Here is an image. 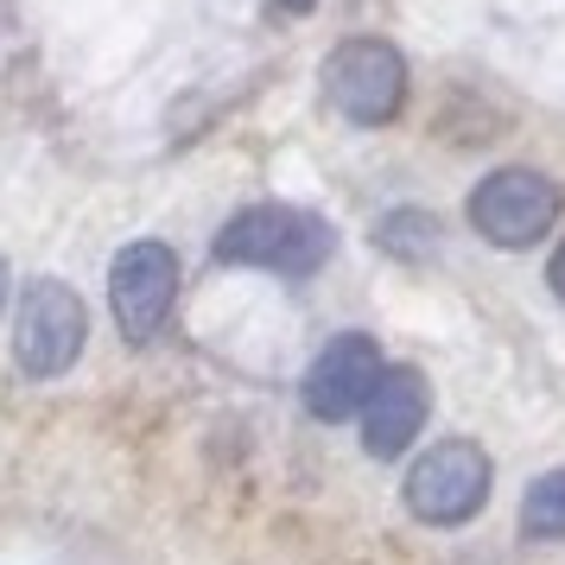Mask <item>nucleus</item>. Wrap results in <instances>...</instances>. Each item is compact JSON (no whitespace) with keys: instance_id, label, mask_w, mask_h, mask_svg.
<instances>
[{"instance_id":"1","label":"nucleus","mask_w":565,"mask_h":565,"mask_svg":"<svg viewBox=\"0 0 565 565\" xmlns=\"http://www.w3.org/2000/svg\"><path fill=\"white\" fill-rule=\"evenodd\" d=\"M223 267H267V274H318L331 260V230L292 204H255L230 216L216 235Z\"/></svg>"},{"instance_id":"2","label":"nucleus","mask_w":565,"mask_h":565,"mask_svg":"<svg viewBox=\"0 0 565 565\" xmlns=\"http://www.w3.org/2000/svg\"><path fill=\"white\" fill-rule=\"evenodd\" d=\"M324 96L343 121L356 128H382L407 103V57L387 39H350L324 57Z\"/></svg>"},{"instance_id":"3","label":"nucleus","mask_w":565,"mask_h":565,"mask_svg":"<svg viewBox=\"0 0 565 565\" xmlns=\"http://www.w3.org/2000/svg\"><path fill=\"white\" fill-rule=\"evenodd\" d=\"M559 184L527 172V166H502L470 191V230L495 242V248H534L540 235L559 223Z\"/></svg>"},{"instance_id":"4","label":"nucleus","mask_w":565,"mask_h":565,"mask_svg":"<svg viewBox=\"0 0 565 565\" xmlns=\"http://www.w3.org/2000/svg\"><path fill=\"white\" fill-rule=\"evenodd\" d=\"M489 502V458L477 438H445L407 470V509L433 527H458Z\"/></svg>"},{"instance_id":"5","label":"nucleus","mask_w":565,"mask_h":565,"mask_svg":"<svg viewBox=\"0 0 565 565\" xmlns=\"http://www.w3.org/2000/svg\"><path fill=\"white\" fill-rule=\"evenodd\" d=\"M83 337H89V311L64 280H32L13 318V356L26 375H64L83 356Z\"/></svg>"},{"instance_id":"6","label":"nucleus","mask_w":565,"mask_h":565,"mask_svg":"<svg viewBox=\"0 0 565 565\" xmlns=\"http://www.w3.org/2000/svg\"><path fill=\"white\" fill-rule=\"evenodd\" d=\"M179 299V260L166 242H128L108 267V311L128 343H153Z\"/></svg>"},{"instance_id":"7","label":"nucleus","mask_w":565,"mask_h":565,"mask_svg":"<svg viewBox=\"0 0 565 565\" xmlns=\"http://www.w3.org/2000/svg\"><path fill=\"white\" fill-rule=\"evenodd\" d=\"M382 350H375V337H331L318 362L306 369V407L318 419H356L369 401H375V387H382Z\"/></svg>"},{"instance_id":"8","label":"nucleus","mask_w":565,"mask_h":565,"mask_svg":"<svg viewBox=\"0 0 565 565\" xmlns=\"http://www.w3.org/2000/svg\"><path fill=\"white\" fill-rule=\"evenodd\" d=\"M426 413H433V387L419 369H387L382 387H375V401L362 407V445L375 451V458H401L419 426H426Z\"/></svg>"},{"instance_id":"9","label":"nucleus","mask_w":565,"mask_h":565,"mask_svg":"<svg viewBox=\"0 0 565 565\" xmlns=\"http://www.w3.org/2000/svg\"><path fill=\"white\" fill-rule=\"evenodd\" d=\"M521 527L534 540L565 534V470H546V477L527 483V495H521Z\"/></svg>"},{"instance_id":"10","label":"nucleus","mask_w":565,"mask_h":565,"mask_svg":"<svg viewBox=\"0 0 565 565\" xmlns=\"http://www.w3.org/2000/svg\"><path fill=\"white\" fill-rule=\"evenodd\" d=\"M546 280H553V292L565 299V242H559V255H553V274H546Z\"/></svg>"},{"instance_id":"11","label":"nucleus","mask_w":565,"mask_h":565,"mask_svg":"<svg viewBox=\"0 0 565 565\" xmlns=\"http://www.w3.org/2000/svg\"><path fill=\"white\" fill-rule=\"evenodd\" d=\"M286 13H311V7H318V0H280Z\"/></svg>"},{"instance_id":"12","label":"nucleus","mask_w":565,"mask_h":565,"mask_svg":"<svg viewBox=\"0 0 565 565\" xmlns=\"http://www.w3.org/2000/svg\"><path fill=\"white\" fill-rule=\"evenodd\" d=\"M0 311H7V260H0Z\"/></svg>"}]
</instances>
